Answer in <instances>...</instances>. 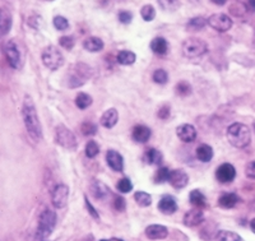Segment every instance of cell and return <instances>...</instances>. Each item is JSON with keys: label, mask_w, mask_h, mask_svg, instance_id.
<instances>
[{"label": "cell", "mask_w": 255, "mask_h": 241, "mask_svg": "<svg viewBox=\"0 0 255 241\" xmlns=\"http://www.w3.org/2000/svg\"><path fill=\"white\" fill-rule=\"evenodd\" d=\"M22 119H23L24 126H26V130L29 134V137L35 142H40L41 138H42V126H41L35 102L28 95L24 96L23 105H22Z\"/></svg>", "instance_id": "obj_1"}, {"label": "cell", "mask_w": 255, "mask_h": 241, "mask_svg": "<svg viewBox=\"0 0 255 241\" xmlns=\"http://www.w3.org/2000/svg\"><path fill=\"white\" fill-rule=\"evenodd\" d=\"M227 139L235 148H247L252 143V131L248 125L243 122H234L227 128Z\"/></svg>", "instance_id": "obj_2"}, {"label": "cell", "mask_w": 255, "mask_h": 241, "mask_svg": "<svg viewBox=\"0 0 255 241\" xmlns=\"http://www.w3.org/2000/svg\"><path fill=\"white\" fill-rule=\"evenodd\" d=\"M92 68L84 63H76L69 68L65 79H67V86L69 88H78L86 85V82L90 81L92 77Z\"/></svg>", "instance_id": "obj_3"}, {"label": "cell", "mask_w": 255, "mask_h": 241, "mask_svg": "<svg viewBox=\"0 0 255 241\" xmlns=\"http://www.w3.org/2000/svg\"><path fill=\"white\" fill-rule=\"evenodd\" d=\"M58 217L56 213L51 209H45L38 217V226L35 234L36 241H46L49 236L54 233L56 227Z\"/></svg>", "instance_id": "obj_4"}, {"label": "cell", "mask_w": 255, "mask_h": 241, "mask_svg": "<svg viewBox=\"0 0 255 241\" xmlns=\"http://www.w3.org/2000/svg\"><path fill=\"white\" fill-rule=\"evenodd\" d=\"M183 55L188 59H195L204 55L208 51V45L206 41L198 37H189L183 42Z\"/></svg>", "instance_id": "obj_5"}, {"label": "cell", "mask_w": 255, "mask_h": 241, "mask_svg": "<svg viewBox=\"0 0 255 241\" xmlns=\"http://www.w3.org/2000/svg\"><path fill=\"white\" fill-rule=\"evenodd\" d=\"M42 63L50 70H58L64 65V55L54 45H50L42 51Z\"/></svg>", "instance_id": "obj_6"}, {"label": "cell", "mask_w": 255, "mask_h": 241, "mask_svg": "<svg viewBox=\"0 0 255 241\" xmlns=\"http://www.w3.org/2000/svg\"><path fill=\"white\" fill-rule=\"evenodd\" d=\"M55 142L65 149H76L78 147V142H77V138L74 135V133L63 124H59L56 126Z\"/></svg>", "instance_id": "obj_7"}, {"label": "cell", "mask_w": 255, "mask_h": 241, "mask_svg": "<svg viewBox=\"0 0 255 241\" xmlns=\"http://www.w3.org/2000/svg\"><path fill=\"white\" fill-rule=\"evenodd\" d=\"M4 54L8 60V64L13 68V69H20L22 68V54H20L19 49H18L15 41L10 40L8 41L4 46Z\"/></svg>", "instance_id": "obj_8"}, {"label": "cell", "mask_w": 255, "mask_h": 241, "mask_svg": "<svg viewBox=\"0 0 255 241\" xmlns=\"http://www.w3.org/2000/svg\"><path fill=\"white\" fill-rule=\"evenodd\" d=\"M207 23L217 32H227L232 27V19L225 13H216L207 18Z\"/></svg>", "instance_id": "obj_9"}, {"label": "cell", "mask_w": 255, "mask_h": 241, "mask_svg": "<svg viewBox=\"0 0 255 241\" xmlns=\"http://www.w3.org/2000/svg\"><path fill=\"white\" fill-rule=\"evenodd\" d=\"M69 198V186L67 184H58L51 192V203L55 208H64Z\"/></svg>", "instance_id": "obj_10"}, {"label": "cell", "mask_w": 255, "mask_h": 241, "mask_svg": "<svg viewBox=\"0 0 255 241\" xmlns=\"http://www.w3.org/2000/svg\"><path fill=\"white\" fill-rule=\"evenodd\" d=\"M236 177V169L231 163H222L217 167L216 170V179H217L220 183L227 184L234 181V179Z\"/></svg>", "instance_id": "obj_11"}, {"label": "cell", "mask_w": 255, "mask_h": 241, "mask_svg": "<svg viewBox=\"0 0 255 241\" xmlns=\"http://www.w3.org/2000/svg\"><path fill=\"white\" fill-rule=\"evenodd\" d=\"M168 183L171 184L175 189H184L189 183V175L184 170L176 169L170 172Z\"/></svg>", "instance_id": "obj_12"}, {"label": "cell", "mask_w": 255, "mask_h": 241, "mask_svg": "<svg viewBox=\"0 0 255 241\" xmlns=\"http://www.w3.org/2000/svg\"><path fill=\"white\" fill-rule=\"evenodd\" d=\"M144 234L149 240H163L168 236V230L167 227L159 224H152L147 226L144 230Z\"/></svg>", "instance_id": "obj_13"}, {"label": "cell", "mask_w": 255, "mask_h": 241, "mask_svg": "<svg viewBox=\"0 0 255 241\" xmlns=\"http://www.w3.org/2000/svg\"><path fill=\"white\" fill-rule=\"evenodd\" d=\"M176 134L179 139L184 143H191L197 139V129L190 124H181L176 128Z\"/></svg>", "instance_id": "obj_14"}, {"label": "cell", "mask_w": 255, "mask_h": 241, "mask_svg": "<svg viewBox=\"0 0 255 241\" xmlns=\"http://www.w3.org/2000/svg\"><path fill=\"white\" fill-rule=\"evenodd\" d=\"M90 189L91 193L93 194V197H95L96 199H99V201H105V199L110 198L111 195V192L108 188V185H105L102 181L97 180V179H93V180L91 181Z\"/></svg>", "instance_id": "obj_15"}, {"label": "cell", "mask_w": 255, "mask_h": 241, "mask_svg": "<svg viewBox=\"0 0 255 241\" xmlns=\"http://www.w3.org/2000/svg\"><path fill=\"white\" fill-rule=\"evenodd\" d=\"M204 221V213L200 208H193L185 213L184 216V225L188 227L199 226Z\"/></svg>", "instance_id": "obj_16"}, {"label": "cell", "mask_w": 255, "mask_h": 241, "mask_svg": "<svg viewBox=\"0 0 255 241\" xmlns=\"http://www.w3.org/2000/svg\"><path fill=\"white\" fill-rule=\"evenodd\" d=\"M106 162L110 166V169L116 172H122L124 170V158L118 151L110 149L106 153Z\"/></svg>", "instance_id": "obj_17"}, {"label": "cell", "mask_w": 255, "mask_h": 241, "mask_svg": "<svg viewBox=\"0 0 255 241\" xmlns=\"http://www.w3.org/2000/svg\"><path fill=\"white\" fill-rule=\"evenodd\" d=\"M158 209L163 215H172L177 211L176 199L171 195H163L158 202Z\"/></svg>", "instance_id": "obj_18"}, {"label": "cell", "mask_w": 255, "mask_h": 241, "mask_svg": "<svg viewBox=\"0 0 255 241\" xmlns=\"http://www.w3.org/2000/svg\"><path fill=\"white\" fill-rule=\"evenodd\" d=\"M118 121H119V113H118V110H116V109H109V110H106L102 114L100 124H101L104 128L111 129L118 124Z\"/></svg>", "instance_id": "obj_19"}, {"label": "cell", "mask_w": 255, "mask_h": 241, "mask_svg": "<svg viewBox=\"0 0 255 241\" xmlns=\"http://www.w3.org/2000/svg\"><path fill=\"white\" fill-rule=\"evenodd\" d=\"M13 18L10 12L5 8H0V36H5L10 31Z\"/></svg>", "instance_id": "obj_20"}, {"label": "cell", "mask_w": 255, "mask_h": 241, "mask_svg": "<svg viewBox=\"0 0 255 241\" xmlns=\"http://www.w3.org/2000/svg\"><path fill=\"white\" fill-rule=\"evenodd\" d=\"M151 129L145 125H135L133 128V131H131V137L138 143H147L151 138Z\"/></svg>", "instance_id": "obj_21"}, {"label": "cell", "mask_w": 255, "mask_h": 241, "mask_svg": "<svg viewBox=\"0 0 255 241\" xmlns=\"http://www.w3.org/2000/svg\"><path fill=\"white\" fill-rule=\"evenodd\" d=\"M240 202V198L235 193H225L218 198V206L223 209H231Z\"/></svg>", "instance_id": "obj_22"}, {"label": "cell", "mask_w": 255, "mask_h": 241, "mask_svg": "<svg viewBox=\"0 0 255 241\" xmlns=\"http://www.w3.org/2000/svg\"><path fill=\"white\" fill-rule=\"evenodd\" d=\"M104 41L100 37H96V36H91L83 41V47L90 52L101 51V50H104Z\"/></svg>", "instance_id": "obj_23"}, {"label": "cell", "mask_w": 255, "mask_h": 241, "mask_svg": "<svg viewBox=\"0 0 255 241\" xmlns=\"http://www.w3.org/2000/svg\"><path fill=\"white\" fill-rule=\"evenodd\" d=\"M151 50L157 55H166L168 51V42L163 37H156L151 42Z\"/></svg>", "instance_id": "obj_24"}, {"label": "cell", "mask_w": 255, "mask_h": 241, "mask_svg": "<svg viewBox=\"0 0 255 241\" xmlns=\"http://www.w3.org/2000/svg\"><path fill=\"white\" fill-rule=\"evenodd\" d=\"M189 201H190V203L193 204L195 208L203 209V208H206V207H207L206 195H204L203 193L199 192V190H197V189L191 190L190 194H189Z\"/></svg>", "instance_id": "obj_25"}, {"label": "cell", "mask_w": 255, "mask_h": 241, "mask_svg": "<svg viewBox=\"0 0 255 241\" xmlns=\"http://www.w3.org/2000/svg\"><path fill=\"white\" fill-rule=\"evenodd\" d=\"M195 154H197L198 160L202 162H209L213 158L215 152L209 144H200L195 151Z\"/></svg>", "instance_id": "obj_26"}, {"label": "cell", "mask_w": 255, "mask_h": 241, "mask_svg": "<svg viewBox=\"0 0 255 241\" xmlns=\"http://www.w3.org/2000/svg\"><path fill=\"white\" fill-rule=\"evenodd\" d=\"M136 60V56L133 51L129 50H123L118 54V61L122 65H133Z\"/></svg>", "instance_id": "obj_27"}, {"label": "cell", "mask_w": 255, "mask_h": 241, "mask_svg": "<svg viewBox=\"0 0 255 241\" xmlns=\"http://www.w3.org/2000/svg\"><path fill=\"white\" fill-rule=\"evenodd\" d=\"M74 102H76L77 108L81 109V110H86V109H88L91 105H92L93 99L90 96V95H88V93L81 92V93H78V95H77Z\"/></svg>", "instance_id": "obj_28"}, {"label": "cell", "mask_w": 255, "mask_h": 241, "mask_svg": "<svg viewBox=\"0 0 255 241\" xmlns=\"http://www.w3.org/2000/svg\"><path fill=\"white\" fill-rule=\"evenodd\" d=\"M144 158L145 162H147L148 165H159V163L162 162V154H161V152L156 148L148 149V151L145 152Z\"/></svg>", "instance_id": "obj_29"}, {"label": "cell", "mask_w": 255, "mask_h": 241, "mask_svg": "<svg viewBox=\"0 0 255 241\" xmlns=\"http://www.w3.org/2000/svg\"><path fill=\"white\" fill-rule=\"evenodd\" d=\"M216 241H245L241 238L239 234L234 233V231H226L222 230L216 235Z\"/></svg>", "instance_id": "obj_30"}, {"label": "cell", "mask_w": 255, "mask_h": 241, "mask_svg": "<svg viewBox=\"0 0 255 241\" xmlns=\"http://www.w3.org/2000/svg\"><path fill=\"white\" fill-rule=\"evenodd\" d=\"M207 19L203 17H194L191 18L190 20L188 22V24H186V28L189 29V31H194V32H197V31H200V29H203L204 27L207 26Z\"/></svg>", "instance_id": "obj_31"}, {"label": "cell", "mask_w": 255, "mask_h": 241, "mask_svg": "<svg viewBox=\"0 0 255 241\" xmlns=\"http://www.w3.org/2000/svg\"><path fill=\"white\" fill-rule=\"evenodd\" d=\"M134 199L138 203V206L143 207V208L144 207H149L152 204V195L145 192H136L134 194Z\"/></svg>", "instance_id": "obj_32"}, {"label": "cell", "mask_w": 255, "mask_h": 241, "mask_svg": "<svg viewBox=\"0 0 255 241\" xmlns=\"http://www.w3.org/2000/svg\"><path fill=\"white\" fill-rule=\"evenodd\" d=\"M140 15H142V18L145 22H151V20L156 18V9L151 4H145L140 9Z\"/></svg>", "instance_id": "obj_33"}, {"label": "cell", "mask_w": 255, "mask_h": 241, "mask_svg": "<svg viewBox=\"0 0 255 241\" xmlns=\"http://www.w3.org/2000/svg\"><path fill=\"white\" fill-rule=\"evenodd\" d=\"M175 92H176L177 96H181V97L189 96V95L191 93L190 83H189V82H186V81L179 82V83L175 86Z\"/></svg>", "instance_id": "obj_34"}, {"label": "cell", "mask_w": 255, "mask_h": 241, "mask_svg": "<svg viewBox=\"0 0 255 241\" xmlns=\"http://www.w3.org/2000/svg\"><path fill=\"white\" fill-rule=\"evenodd\" d=\"M157 1H158L161 9L165 12H175L180 6L179 0H157Z\"/></svg>", "instance_id": "obj_35"}, {"label": "cell", "mask_w": 255, "mask_h": 241, "mask_svg": "<svg viewBox=\"0 0 255 241\" xmlns=\"http://www.w3.org/2000/svg\"><path fill=\"white\" fill-rule=\"evenodd\" d=\"M81 131L86 137H92L97 133V125L92 121H84L81 125Z\"/></svg>", "instance_id": "obj_36"}, {"label": "cell", "mask_w": 255, "mask_h": 241, "mask_svg": "<svg viewBox=\"0 0 255 241\" xmlns=\"http://www.w3.org/2000/svg\"><path fill=\"white\" fill-rule=\"evenodd\" d=\"M170 170L167 169V167H159L158 170H157L156 175H154V183L156 184H162V183H166V181H168V177H170Z\"/></svg>", "instance_id": "obj_37"}, {"label": "cell", "mask_w": 255, "mask_h": 241, "mask_svg": "<svg viewBox=\"0 0 255 241\" xmlns=\"http://www.w3.org/2000/svg\"><path fill=\"white\" fill-rule=\"evenodd\" d=\"M84 151H86V156H87L88 158H95V157L100 153V145L97 144V142H95V140H90V142L86 144Z\"/></svg>", "instance_id": "obj_38"}, {"label": "cell", "mask_w": 255, "mask_h": 241, "mask_svg": "<svg viewBox=\"0 0 255 241\" xmlns=\"http://www.w3.org/2000/svg\"><path fill=\"white\" fill-rule=\"evenodd\" d=\"M116 188H118V190H119L120 193H123V194H127V193H130L131 190H133V184H131L130 179H128V177H123V179H120L119 180V183H118Z\"/></svg>", "instance_id": "obj_39"}, {"label": "cell", "mask_w": 255, "mask_h": 241, "mask_svg": "<svg viewBox=\"0 0 255 241\" xmlns=\"http://www.w3.org/2000/svg\"><path fill=\"white\" fill-rule=\"evenodd\" d=\"M52 23L58 31H65V29L69 28V22H68L67 18H64L63 15H56L52 19Z\"/></svg>", "instance_id": "obj_40"}, {"label": "cell", "mask_w": 255, "mask_h": 241, "mask_svg": "<svg viewBox=\"0 0 255 241\" xmlns=\"http://www.w3.org/2000/svg\"><path fill=\"white\" fill-rule=\"evenodd\" d=\"M152 78H153V81L156 82V83H158V85H165L168 81V73L166 72L165 69H157L154 70Z\"/></svg>", "instance_id": "obj_41"}, {"label": "cell", "mask_w": 255, "mask_h": 241, "mask_svg": "<svg viewBox=\"0 0 255 241\" xmlns=\"http://www.w3.org/2000/svg\"><path fill=\"white\" fill-rule=\"evenodd\" d=\"M59 45L65 50H72L76 45V41H74L73 36H61L59 38Z\"/></svg>", "instance_id": "obj_42"}, {"label": "cell", "mask_w": 255, "mask_h": 241, "mask_svg": "<svg viewBox=\"0 0 255 241\" xmlns=\"http://www.w3.org/2000/svg\"><path fill=\"white\" fill-rule=\"evenodd\" d=\"M113 206L118 212H124L127 209V202L122 195H115L113 199Z\"/></svg>", "instance_id": "obj_43"}, {"label": "cell", "mask_w": 255, "mask_h": 241, "mask_svg": "<svg viewBox=\"0 0 255 241\" xmlns=\"http://www.w3.org/2000/svg\"><path fill=\"white\" fill-rule=\"evenodd\" d=\"M170 113H171L170 106H168V105H162V106L158 109V111H157V117L161 120H166L170 118Z\"/></svg>", "instance_id": "obj_44"}, {"label": "cell", "mask_w": 255, "mask_h": 241, "mask_svg": "<svg viewBox=\"0 0 255 241\" xmlns=\"http://www.w3.org/2000/svg\"><path fill=\"white\" fill-rule=\"evenodd\" d=\"M118 18H119L123 24H129L133 20V14L130 12H128V10H120Z\"/></svg>", "instance_id": "obj_45"}, {"label": "cell", "mask_w": 255, "mask_h": 241, "mask_svg": "<svg viewBox=\"0 0 255 241\" xmlns=\"http://www.w3.org/2000/svg\"><path fill=\"white\" fill-rule=\"evenodd\" d=\"M84 203H86V208H87V211H88V212H90V215L92 216V217L95 218V220H100L99 212H97V211H96V209L93 208V206H92V204H91V202L88 201L87 195L84 197Z\"/></svg>", "instance_id": "obj_46"}, {"label": "cell", "mask_w": 255, "mask_h": 241, "mask_svg": "<svg viewBox=\"0 0 255 241\" xmlns=\"http://www.w3.org/2000/svg\"><path fill=\"white\" fill-rule=\"evenodd\" d=\"M245 174L249 179H254L255 180V161L248 163L247 167H245Z\"/></svg>", "instance_id": "obj_47"}, {"label": "cell", "mask_w": 255, "mask_h": 241, "mask_svg": "<svg viewBox=\"0 0 255 241\" xmlns=\"http://www.w3.org/2000/svg\"><path fill=\"white\" fill-rule=\"evenodd\" d=\"M247 10H248V12L255 13V0H248V1H247Z\"/></svg>", "instance_id": "obj_48"}, {"label": "cell", "mask_w": 255, "mask_h": 241, "mask_svg": "<svg viewBox=\"0 0 255 241\" xmlns=\"http://www.w3.org/2000/svg\"><path fill=\"white\" fill-rule=\"evenodd\" d=\"M212 3L215 4V5H218V6H222V5H225V4H226V1L227 0H211Z\"/></svg>", "instance_id": "obj_49"}, {"label": "cell", "mask_w": 255, "mask_h": 241, "mask_svg": "<svg viewBox=\"0 0 255 241\" xmlns=\"http://www.w3.org/2000/svg\"><path fill=\"white\" fill-rule=\"evenodd\" d=\"M250 229H252L253 233L255 234V218H253L252 221H250Z\"/></svg>", "instance_id": "obj_50"}, {"label": "cell", "mask_w": 255, "mask_h": 241, "mask_svg": "<svg viewBox=\"0 0 255 241\" xmlns=\"http://www.w3.org/2000/svg\"><path fill=\"white\" fill-rule=\"evenodd\" d=\"M253 46L255 47V36H254V38H253Z\"/></svg>", "instance_id": "obj_51"}, {"label": "cell", "mask_w": 255, "mask_h": 241, "mask_svg": "<svg viewBox=\"0 0 255 241\" xmlns=\"http://www.w3.org/2000/svg\"><path fill=\"white\" fill-rule=\"evenodd\" d=\"M44 1H54V0H44Z\"/></svg>", "instance_id": "obj_52"}]
</instances>
